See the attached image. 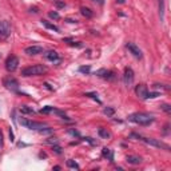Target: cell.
<instances>
[{"label":"cell","instance_id":"obj_24","mask_svg":"<svg viewBox=\"0 0 171 171\" xmlns=\"http://www.w3.org/2000/svg\"><path fill=\"white\" fill-rule=\"evenodd\" d=\"M84 96L92 98L94 100H96V102H98V103H102V102H100V100L98 99V94H95V92H86V94H84Z\"/></svg>","mask_w":171,"mask_h":171},{"label":"cell","instance_id":"obj_20","mask_svg":"<svg viewBox=\"0 0 171 171\" xmlns=\"http://www.w3.org/2000/svg\"><path fill=\"white\" fill-rule=\"evenodd\" d=\"M52 112H54V114H56L58 117H59L60 119H63V120H67V122H70V120H71V119H70V118H68L67 115L64 114L63 111H60V110H56V108H54V111H52Z\"/></svg>","mask_w":171,"mask_h":171},{"label":"cell","instance_id":"obj_22","mask_svg":"<svg viewBox=\"0 0 171 171\" xmlns=\"http://www.w3.org/2000/svg\"><path fill=\"white\" fill-rule=\"evenodd\" d=\"M67 167H70V168H75V170H79V164L75 162V160L70 159V160H67Z\"/></svg>","mask_w":171,"mask_h":171},{"label":"cell","instance_id":"obj_9","mask_svg":"<svg viewBox=\"0 0 171 171\" xmlns=\"http://www.w3.org/2000/svg\"><path fill=\"white\" fill-rule=\"evenodd\" d=\"M123 80H124V84L126 86H131L132 84V82H134V71H132V68H130V67H126L124 68Z\"/></svg>","mask_w":171,"mask_h":171},{"label":"cell","instance_id":"obj_25","mask_svg":"<svg viewBox=\"0 0 171 171\" xmlns=\"http://www.w3.org/2000/svg\"><path fill=\"white\" fill-rule=\"evenodd\" d=\"M103 112H104V115H107V117H112V115L115 114V110L111 108V107H106L103 110Z\"/></svg>","mask_w":171,"mask_h":171},{"label":"cell","instance_id":"obj_32","mask_svg":"<svg viewBox=\"0 0 171 171\" xmlns=\"http://www.w3.org/2000/svg\"><path fill=\"white\" fill-rule=\"evenodd\" d=\"M158 96H159V92H148L147 94V99H154Z\"/></svg>","mask_w":171,"mask_h":171},{"label":"cell","instance_id":"obj_39","mask_svg":"<svg viewBox=\"0 0 171 171\" xmlns=\"http://www.w3.org/2000/svg\"><path fill=\"white\" fill-rule=\"evenodd\" d=\"M9 138H11V142H13V131L9 128Z\"/></svg>","mask_w":171,"mask_h":171},{"label":"cell","instance_id":"obj_12","mask_svg":"<svg viewBox=\"0 0 171 171\" xmlns=\"http://www.w3.org/2000/svg\"><path fill=\"white\" fill-rule=\"evenodd\" d=\"M24 52H26L27 55H29V56L40 55V54H43V47H40V46H29V47H27L26 49H24Z\"/></svg>","mask_w":171,"mask_h":171},{"label":"cell","instance_id":"obj_8","mask_svg":"<svg viewBox=\"0 0 171 171\" xmlns=\"http://www.w3.org/2000/svg\"><path fill=\"white\" fill-rule=\"evenodd\" d=\"M126 48H127L128 51L132 54V56H135L137 59H140V58H142V51H140V48L137 46V44L128 42L127 44H126Z\"/></svg>","mask_w":171,"mask_h":171},{"label":"cell","instance_id":"obj_21","mask_svg":"<svg viewBox=\"0 0 171 171\" xmlns=\"http://www.w3.org/2000/svg\"><path fill=\"white\" fill-rule=\"evenodd\" d=\"M98 134H99V137H100V138H104V139H107V138L111 137V134H110L106 128H99Z\"/></svg>","mask_w":171,"mask_h":171},{"label":"cell","instance_id":"obj_1","mask_svg":"<svg viewBox=\"0 0 171 171\" xmlns=\"http://www.w3.org/2000/svg\"><path fill=\"white\" fill-rule=\"evenodd\" d=\"M128 120L140 126H148L154 122V117L148 112H135V114L128 115Z\"/></svg>","mask_w":171,"mask_h":171},{"label":"cell","instance_id":"obj_41","mask_svg":"<svg viewBox=\"0 0 171 171\" xmlns=\"http://www.w3.org/2000/svg\"><path fill=\"white\" fill-rule=\"evenodd\" d=\"M117 2H118V3H119V4H123V3H124V2H126V0H117Z\"/></svg>","mask_w":171,"mask_h":171},{"label":"cell","instance_id":"obj_4","mask_svg":"<svg viewBox=\"0 0 171 171\" xmlns=\"http://www.w3.org/2000/svg\"><path fill=\"white\" fill-rule=\"evenodd\" d=\"M19 123L24 126L26 128H29V130H35V131H40L43 130L44 127H47V124L44 123H40V122H34V120H28L26 118H20L19 119Z\"/></svg>","mask_w":171,"mask_h":171},{"label":"cell","instance_id":"obj_33","mask_svg":"<svg viewBox=\"0 0 171 171\" xmlns=\"http://www.w3.org/2000/svg\"><path fill=\"white\" fill-rule=\"evenodd\" d=\"M55 4H56L58 8H63L64 6H66V3H64V2H59V0H56V2H55Z\"/></svg>","mask_w":171,"mask_h":171},{"label":"cell","instance_id":"obj_6","mask_svg":"<svg viewBox=\"0 0 171 171\" xmlns=\"http://www.w3.org/2000/svg\"><path fill=\"white\" fill-rule=\"evenodd\" d=\"M9 35H11V24L7 20L0 22V40L7 39Z\"/></svg>","mask_w":171,"mask_h":171},{"label":"cell","instance_id":"obj_7","mask_svg":"<svg viewBox=\"0 0 171 171\" xmlns=\"http://www.w3.org/2000/svg\"><path fill=\"white\" fill-rule=\"evenodd\" d=\"M19 66V59L16 56H9L7 60H6V70L8 72H13V71H16V68Z\"/></svg>","mask_w":171,"mask_h":171},{"label":"cell","instance_id":"obj_34","mask_svg":"<svg viewBox=\"0 0 171 171\" xmlns=\"http://www.w3.org/2000/svg\"><path fill=\"white\" fill-rule=\"evenodd\" d=\"M84 140H86V142H88V143H91L92 146H96L98 144L95 140H92V138H84Z\"/></svg>","mask_w":171,"mask_h":171},{"label":"cell","instance_id":"obj_40","mask_svg":"<svg viewBox=\"0 0 171 171\" xmlns=\"http://www.w3.org/2000/svg\"><path fill=\"white\" fill-rule=\"evenodd\" d=\"M94 3H98V4H104V0H92Z\"/></svg>","mask_w":171,"mask_h":171},{"label":"cell","instance_id":"obj_14","mask_svg":"<svg viewBox=\"0 0 171 171\" xmlns=\"http://www.w3.org/2000/svg\"><path fill=\"white\" fill-rule=\"evenodd\" d=\"M158 7H159L160 22H163V20H164V8H166V0H158Z\"/></svg>","mask_w":171,"mask_h":171},{"label":"cell","instance_id":"obj_2","mask_svg":"<svg viewBox=\"0 0 171 171\" xmlns=\"http://www.w3.org/2000/svg\"><path fill=\"white\" fill-rule=\"evenodd\" d=\"M48 71V68L43 64H36V66H29L22 70V76H39Z\"/></svg>","mask_w":171,"mask_h":171},{"label":"cell","instance_id":"obj_36","mask_svg":"<svg viewBox=\"0 0 171 171\" xmlns=\"http://www.w3.org/2000/svg\"><path fill=\"white\" fill-rule=\"evenodd\" d=\"M3 143H4V138H3V134L0 131V148L3 147Z\"/></svg>","mask_w":171,"mask_h":171},{"label":"cell","instance_id":"obj_13","mask_svg":"<svg viewBox=\"0 0 171 171\" xmlns=\"http://www.w3.org/2000/svg\"><path fill=\"white\" fill-rule=\"evenodd\" d=\"M126 162L130 164H140L142 163V158L137 157V155H128V157H126Z\"/></svg>","mask_w":171,"mask_h":171},{"label":"cell","instance_id":"obj_11","mask_svg":"<svg viewBox=\"0 0 171 171\" xmlns=\"http://www.w3.org/2000/svg\"><path fill=\"white\" fill-rule=\"evenodd\" d=\"M95 75L99 78H103V79H108V80H112L115 78V74L112 71H110V70H106V68H102V70H98Z\"/></svg>","mask_w":171,"mask_h":171},{"label":"cell","instance_id":"obj_19","mask_svg":"<svg viewBox=\"0 0 171 171\" xmlns=\"http://www.w3.org/2000/svg\"><path fill=\"white\" fill-rule=\"evenodd\" d=\"M102 155L104 158H108L112 162V159H114V155H112V153H111V150L110 148H107V147H104L103 150H102Z\"/></svg>","mask_w":171,"mask_h":171},{"label":"cell","instance_id":"obj_16","mask_svg":"<svg viewBox=\"0 0 171 171\" xmlns=\"http://www.w3.org/2000/svg\"><path fill=\"white\" fill-rule=\"evenodd\" d=\"M42 24H43V26L46 27L47 29H51V31H54V32H59V31H60L58 26H55V24L47 22V20H42Z\"/></svg>","mask_w":171,"mask_h":171},{"label":"cell","instance_id":"obj_30","mask_svg":"<svg viewBox=\"0 0 171 171\" xmlns=\"http://www.w3.org/2000/svg\"><path fill=\"white\" fill-rule=\"evenodd\" d=\"M154 88H164V90H170L168 86H166V84H159V83H155V84H154Z\"/></svg>","mask_w":171,"mask_h":171},{"label":"cell","instance_id":"obj_18","mask_svg":"<svg viewBox=\"0 0 171 171\" xmlns=\"http://www.w3.org/2000/svg\"><path fill=\"white\" fill-rule=\"evenodd\" d=\"M20 112L26 114V115H34L35 114L34 108L32 107H28V106H22V107H20Z\"/></svg>","mask_w":171,"mask_h":171},{"label":"cell","instance_id":"obj_28","mask_svg":"<svg viewBox=\"0 0 171 171\" xmlns=\"http://www.w3.org/2000/svg\"><path fill=\"white\" fill-rule=\"evenodd\" d=\"M52 151L55 153V154H58V155H60L63 151H62V147L60 146H58V144H52Z\"/></svg>","mask_w":171,"mask_h":171},{"label":"cell","instance_id":"obj_15","mask_svg":"<svg viewBox=\"0 0 171 171\" xmlns=\"http://www.w3.org/2000/svg\"><path fill=\"white\" fill-rule=\"evenodd\" d=\"M80 13H82L86 19H91L94 16V12L88 7H80Z\"/></svg>","mask_w":171,"mask_h":171},{"label":"cell","instance_id":"obj_23","mask_svg":"<svg viewBox=\"0 0 171 171\" xmlns=\"http://www.w3.org/2000/svg\"><path fill=\"white\" fill-rule=\"evenodd\" d=\"M54 111V107H51V106H46V107L40 108V114H51Z\"/></svg>","mask_w":171,"mask_h":171},{"label":"cell","instance_id":"obj_29","mask_svg":"<svg viewBox=\"0 0 171 171\" xmlns=\"http://www.w3.org/2000/svg\"><path fill=\"white\" fill-rule=\"evenodd\" d=\"M160 108H162L164 112H167V114H170V112H171V106H170V104H167V103H163L162 106H160Z\"/></svg>","mask_w":171,"mask_h":171},{"label":"cell","instance_id":"obj_38","mask_svg":"<svg viewBox=\"0 0 171 171\" xmlns=\"http://www.w3.org/2000/svg\"><path fill=\"white\" fill-rule=\"evenodd\" d=\"M44 87H46L47 90H49V91H52V90H54V88H52V87H51V86H49L48 83H44Z\"/></svg>","mask_w":171,"mask_h":171},{"label":"cell","instance_id":"obj_26","mask_svg":"<svg viewBox=\"0 0 171 171\" xmlns=\"http://www.w3.org/2000/svg\"><path fill=\"white\" fill-rule=\"evenodd\" d=\"M79 72L90 74V72H91V67H90V66H82V67H79Z\"/></svg>","mask_w":171,"mask_h":171},{"label":"cell","instance_id":"obj_27","mask_svg":"<svg viewBox=\"0 0 171 171\" xmlns=\"http://www.w3.org/2000/svg\"><path fill=\"white\" fill-rule=\"evenodd\" d=\"M48 16L51 18V19H54V20L60 19V15H59L56 11H49V12H48Z\"/></svg>","mask_w":171,"mask_h":171},{"label":"cell","instance_id":"obj_42","mask_svg":"<svg viewBox=\"0 0 171 171\" xmlns=\"http://www.w3.org/2000/svg\"><path fill=\"white\" fill-rule=\"evenodd\" d=\"M60 168H62L60 166H55V167H54V170H60Z\"/></svg>","mask_w":171,"mask_h":171},{"label":"cell","instance_id":"obj_35","mask_svg":"<svg viewBox=\"0 0 171 171\" xmlns=\"http://www.w3.org/2000/svg\"><path fill=\"white\" fill-rule=\"evenodd\" d=\"M68 132L71 135H74V137H80V134L76 131V130H68Z\"/></svg>","mask_w":171,"mask_h":171},{"label":"cell","instance_id":"obj_31","mask_svg":"<svg viewBox=\"0 0 171 171\" xmlns=\"http://www.w3.org/2000/svg\"><path fill=\"white\" fill-rule=\"evenodd\" d=\"M46 143H49V144H56V143H58V138H48V139H46Z\"/></svg>","mask_w":171,"mask_h":171},{"label":"cell","instance_id":"obj_37","mask_svg":"<svg viewBox=\"0 0 171 171\" xmlns=\"http://www.w3.org/2000/svg\"><path fill=\"white\" fill-rule=\"evenodd\" d=\"M66 22L72 23V24H76V23H78V20H76V19H66Z\"/></svg>","mask_w":171,"mask_h":171},{"label":"cell","instance_id":"obj_17","mask_svg":"<svg viewBox=\"0 0 171 171\" xmlns=\"http://www.w3.org/2000/svg\"><path fill=\"white\" fill-rule=\"evenodd\" d=\"M44 56H46V59L51 60V62H55V60L59 59V54L56 51H47L46 54H44Z\"/></svg>","mask_w":171,"mask_h":171},{"label":"cell","instance_id":"obj_10","mask_svg":"<svg viewBox=\"0 0 171 171\" xmlns=\"http://www.w3.org/2000/svg\"><path fill=\"white\" fill-rule=\"evenodd\" d=\"M135 94H137L142 100H146V99H147L148 90H147V87H146L144 84H138L137 87H135Z\"/></svg>","mask_w":171,"mask_h":171},{"label":"cell","instance_id":"obj_3","mask_svg":"<svg viewBox=\"0 0 171 171\" xmlns=\"http://www.w3.org/2000/svg\"><path fill=\"white\" fill-rule=\"evenodd\" d=\"M131 138H138L139 140H142V142H144L146 144H150V146H154V147L157 148H163V150H170V147L166 143L160 142V140L158 139H153V138H144V137H140V135L138 134H131Z\"/></svg>","mask_w":171,"mask_h":171},{"label":"cell","instance_id":"obj_5","mask_svg":"<svg viewBox=\"0 0 171 171\" xmlns=\"http://www.w3.org/2000/svg\"><path fill=\"white\" fill-rule=\"evenodd\" d=\"M3 86L7 90H9V91H12V92H18V90H19V82L12 76L4 78L3 79Z\"/></svg>","mask_w":171,"mask_h":171}]
</instances>
